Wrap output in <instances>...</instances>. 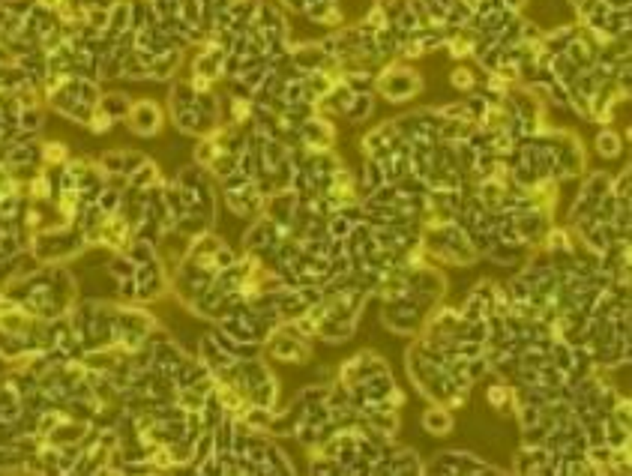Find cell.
<instances>
[{
	"label": "cell",
	"mask_w": 632,
	"mask_h": 476,
	"mask_svg": "<svg viewBox=\"0 0 632 476\" xmlns=\"http://www.w3.org/2000/svg\"><path fill=\"white\" fill-rule=\"evenodd\" d=\"M159 120H162V114H159V108H156L153 102H138L132 108V114H129L132 129L135 132H141V135H153L156 129H159Z\"/></svg>",
	"instance_id": "2"
},
{
	"label": "cell",
	"mask_w": 632,
	"mask_h": 476,
	"mask_svg": "<svg viewBox=\"0 0 632 476\" xmlns=\"http://www.w3.org/2000/svg\"><path fill=\"white\" fill-rule=\"evenodd\" d=\"M596 150L602 156H609V159H614V156L620 153V138L614 135L611 129H602V132L596 135Z\"/></svg>",
	"instance_id": "4"
},
{
	"label": "cell",
	"mask_w": 632,
	"mask_h": 476,
	"mask_svg": "<svg viewBox=\"0 0 632 476\" xmlns=\"http://www.w3.org/2000/svg\"><path fill=\"white\" fill-rule=\"evenodd\" d=\"M377 90H381L384 96H387L390 102H405L408 96H414V93H420L423 90V81L417 72H410V69H401V67H393L384 78H377L375 81Z\"/></svg>",
	"instance_id": "1"
},
{
	"label": "cell",
	"mask_w": 632,
	"mask_h": 476,
	"mask_svg": "<svg viewBox=\"0 0 632 476\" xmlns=\"http://www.w3.org/2000/svg\"><path fill=\"white\" fill-rule=\"evenodd\" d=\"M453 84H456V87H462V90H473V84H477V78H473V72H471V69H456V72H453Z\"/></svg>",
	"instance_id": "5"
},
{
	"label": "cell",
	"mask_w": 632,
	"mask_h": 476,
	"mask_svg": "<svg viewBox=\"0 0 632 476\" xmlns=\"http://www.w3.org/2000/svg\"><path fill=\"white\" fill-rule=\"evenodd\" d=\"M504 3H506V6H510V10H522V6H524V3H528V0H504Z\"/></svg>",
	"instance_id": "6"
},
{
	"label": "cell",
	"mask_w": 632,
	"mask_h": 476,
	"mask_svg": "<svg viewBox=\"0 0 632 476\" xmlns=\"http://www.w3.org/2000/svg\"><path fill=\"white\" fill-rule=\"evenodd\" d=\"M423 425L432 434H447L449 429H453V416H449L447 407H429L423 414Z\"/></svg>",
	"instance_id": "3"
}]
</instances>
